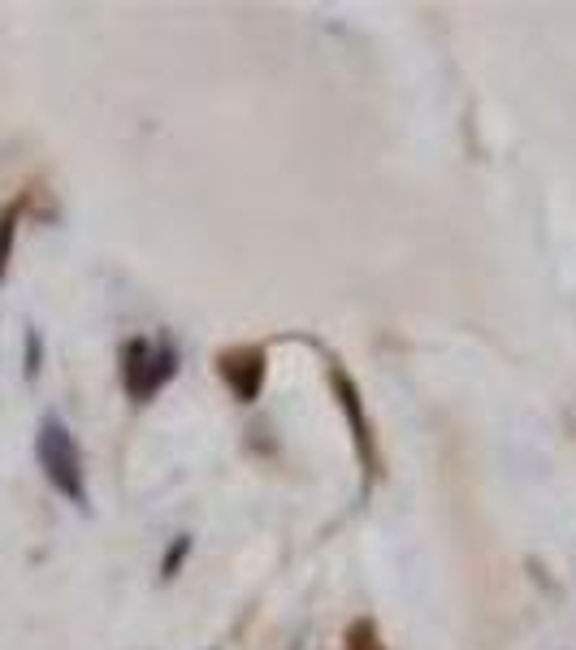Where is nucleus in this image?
Instances as JSON below:
<instances>
[{"mask_svg": "<svg viewBox=\"0 0 576 650\" xmlns=\"http://www.w3.org/2000/svg\"><path fill=\"white\" fill-rule=\"evenodd\" d=\"M35 451H39V464H44L52 486H57L65 499L83 503V460H78L70 429H65L57 416H48V421L39 425V447Z\"/></svg>", "mask_w": 576, "mask_h": 650, "instance_id": "1", "label": "nucleus"}, {"mask_svg": "<svg viewBox=\"0 0 576 650\" xmlns=\"http://www.w3.org/2000/svg\"><path fill=\"white\" fill-rule=\"evenodd\" d=\"M126 386L135 399H148L156 386L169 382V373H174V356L152 343H130L126 347Z\"/></svg>", "mask_w": 576, "mask_h": 650, "instance_id": "2", "label": "nucleus"}, {"mask_svg": "<svg viewBox=\"0 0 576 650\" xmlns=\"http://www.w3.org/2000/svg\"><path fill=\"white\" fill-rule=\"evenodd\" d=\"M9 247H13V217L5 213V217H0V278H5V260H9Z\"/></svg>", "mask_w": 576, "mask_h": 650, "instance_id": "3", "label": "nucleus"}, {"mask_svg": "<svg viewBox=\"0 0 576 650\" xmlns=\"http://www.w3.org/2000/svg\"><path fill=\"white\" fill-rule=\"evenodd\" d=\"M187 546H191V542H187V538H182V542L174 546V551H169V564H165V572H174V568H178V559H182V555H187Z\"/></svg>", "mask_w": 576, "mask_h": 650, "instance_id": "4", "label": "nucleus"}]
</instances>
